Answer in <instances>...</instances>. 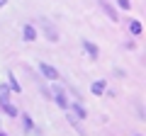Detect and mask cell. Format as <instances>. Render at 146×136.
Masks as SVG:
<instances>
[{"mask_svg": "<svg viewBox=\"0 0 146 136\" xmlns=\"http://www.w3.org/2000/svg\"><path fill=\"white\" fill-rule=\"evenodd\" d=\"M39 71L44 73V78H49V80H58V71L54 66H49V63H39Z\"/></svg>", "mask_w": 146, "mask_h": 136, "instance_id": "obj_1", "label": "cell"}, {"mask_svg": "<svg viewBox=\"0 0 146 136\" xmlns=\"http://www.w3.org/2000/svg\"><path fill=\"white\" fill-rule=\"evenodd\" d=\"M83 49H85V53H88V56L93 58V61H95V58L100 56V51H98V46H95L93 42H88V39H83Z\"/></svg>", "mask_w": 146, "mask_h": 136, "instance_id": "obj_2", "label": "cell"}, {"mask_svg": "<svg viewBox=\"0 0 146 136\" xmlns=\"http://www.w3.org/2000/svg\"><path fill=\"white\" fill-rule=\"evenodd\" d=\"M22 37H25V42H34V39H36V29H34V24H25V29H22Z\"/></svg>", "mask_w": 146, "mask_h": 136, "instance_id": "obj_3", "label": "cell"}, {"mask_svg": "<svg viewBox=\"0 0 146 136\" xmlns=\"http://www.w3.org/2000/svg\"><path fill=\"white\" fill-rule=\"evenodd\" d=\"M54 100H56V105H58V107H63V110H68V100H66V95H63V92H61L58 88L54 90Z\"/></svg>", "mask_w": 146, "mask_h": 136, "instance_id": "obj_4", "label": "cell"}, {"mask_svg": "<svg viewBox=\"0 0 146 136\" xmlns=\"http://www.w3.org/2000/svg\"><path fill=\"white\" fill-rule=\"evenodd\" d=\"M42 24H44V29H46V37H49V42H56V39H58V34H56V29H54V27L49 24L46 20H42Z\"/></svg>", "mask_w": 146, "mask_h": 136, "instance_id": "obj_5", "label": "cell"}, {"mask_svg": "<svg viewBox=\"0 0 146 136\" xmlns=\"http://www.w3.org/2000/svg\"><path fill=\"white\" fill-rule=\"evenodd\" d=\"M105 92H107L105 80H95V83H93V95H105Z\"/></svg>", "mask_w": 146, "mask_h": 136, "instance_id": "obj_6", "label": "cell"}, {"mask_svg": "<svg viewBox=\"0 0 146 136\" xmlns=\"http://www.w3.org/2000/svg\"><path fill=\"white\" fill-rule=\"evenodd\" d=\"M5 102H10V88L0 85V105H5Z\"/></svg>", "mask_w": 146, "mask_h": 136, "instance_id": "obj_7", "label": "cell"}, {"mask_svg": "<svg viewBox=\"0 0 146 136\" xmlns=\"http://www.w3.org/2000/svg\"><path fill=\"white\" fill-rule=\"evenodd\" d=\"M71 107H73V112H76V117H78V119H85V110L78 105V102H73Z\"/></svg>", "mask_w": 146, "mask_h": 136, "instance_id": "obj_8", "label": "cell"}, {"mask_svg": "<svg viewBox=\"0 0 146 136\" xmlns=\"http://www.w3.org/2000/svg\"><path fill=\"white\" fill-rule=\"evenodd\" d=\"M129 32H131V34H141V22L131 20V22H129Z\"/></svg>", "mask_w": 146, "mask_h": 136, "instance_id": "obj_9", "label": "cell"}, {"mask_svg": "<svg viewBox=\"0 0 146 136\" xmlns=\"http://www.w3.org/2000/svg\"><path fill=\"white\" fill-rule=\"evenodd\" d=\"M7 78H10V85H7V88H10V90H15V92H20V83H17V80H15V75H7Z\"/></svg>", "mask_w": 146, "mask_h": 136, "instance_id": "obj_10", "label": "cell"}, {"mask_svg": "<svg viewBox=\"0 0 146 136\" xmlns=\"http://www.w3.org/2000/svg\"><path fill=\"white\" fill-rule=\"evenodd\" d=\"M3 110H5V114H10V117H17V110L10 105V102H5V105H3Z\"/></svg>", "mask_w": 146, "mask_h": 136, "instance_id": "obj_11", "label": "cell"}, {"mask_svg": "<svg viewBox=\"0 0 146 136\" xmlns=\"http://www.w3.org/2000/svg\"><path fill=\"white\" fill-rule=\"evenodd\" d=\"M102 7H105V12H107V15H110V20L115 22V20H117V15H115V10H112V7H110L107 3H105V0H102Z\"/></svg>", "mask_w": 146, "mask_h": 136, "instance_id": "obj_12", "label": "cell"}, {"mask_svg": "<svg viewBox=\"0 0 146 136\" xmlns=\"http://www.w3.org/2000/svg\"><path fill=\"white\" fill-rule=\"evenodd\" d=\"M117 5H119L122 10H129V7H131V3H129V0H117Z\"/></svg>", "mask_w": 146, "mask_h": 136, "instance_id": "obj_13", "label": "cell"}, {"mask_svg": "<svg viewBox=\"0 0 146 136\" xmlns=\"http://www.w3.org/2000/svg\"><path fill=\"white\" fill-rule=\"evenodd\" d=\"M5 3H7V0H0V7H5Z\"/></svg>", "mask_w": 146, "mask_h": 136, "instance_id": "obj_14", "label": "cell"}, {"mask_svg": "<svg viewBox=\"0 0 146 136\" xmlns=\"http://www.w3.org/2000/svg\"><path fill=\"white\" fill-rule=\"evenodd\" d=\"M0 136H5V134H3V131H0Z\"/></svg>", "mask_w": 146, "mask_h": 136, "instance_id": "obj_15", "label": "cell"}]
</instances>
